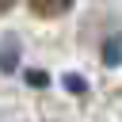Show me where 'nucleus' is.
I'll return each instance as SVG.
<instances>
[{
    "instance_id": "obj_1",
    "label": "nucleus",
    "mask_w": 122,
    "mask_h": 122,
    "mask_svg": "<svg viewBox=\"0 0 122 122\" xmlns=\"http://www.w3.org/2000/svg\"><path fill=\"white\" fill-rule=\"evenodd\" d=\"M27 4H30V11L38 19H57V15H65L72 8V0H27Z\"/></svg>"
},
{
    "instance_id": "obj_2",
    "label": "nucleus",
    "mask_w": 122,
    "mask_h": 122,
    "mask_svg": "<svg viewBox=\"0 0 122 122\" xmlns=\"http://www.w3.org/2000/svg\"><path fill=\"white\" fill-rule=\"evenodd\" d=\"M11 4H15V0H0V15H4V11H11Z\"/></svg>"
}]
</instances>
